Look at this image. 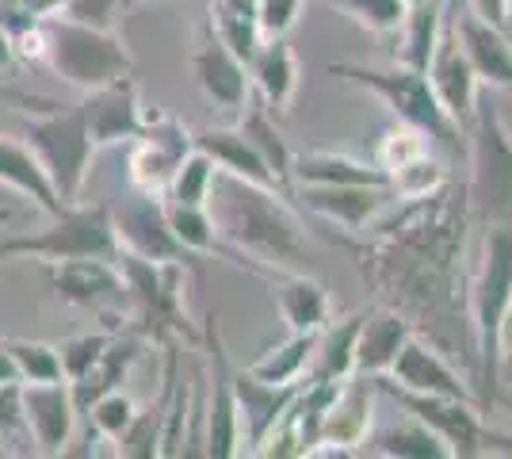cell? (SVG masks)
<instances>
[{"label": "cell", "instance_id": "cell-2", "mask_svg": "<svg viewBox=\"0 0 512 459\" xmlns=\"http://www.w3.org/2000/svg\"><path fill=\"white\" fill-rule=\"evenodd\" d=\"M207 211L222 241L234 249L237 268H249L260 280H272L276 272H306V226L291 196L218 173Z\"/></svg>", "mask_w": 512, "mask_h": 459}, {"label": "cell", "instance_id": "cell-9", "mask_svg": "<svg viewBox=\"0 0 512 459\" xmlns=\"http://www.w3.org/2000/svg\"><path fill=\"white\" fill-rule=\"evenodd\" d=\"M375 391L390 394L409 417L425 421L436 437L448 444L451 459H482V456H512V437L490 429L478 402H459V398H436V394L406 391L390 383L386 375H375Z\"/></svg>", "mask_w": 512, "mask_h": 459}, {"label": "cell", "instance_id": "cell-17", "mask_svg": "<svg viewBox=\"0 0 512 459\" xmlns=\"http://www.w3.org/2000/svg\"><path fill=\"white\" fill-rule=\"evenodd\" d=\"M20 394L23 417H27L31 440H35V452L62 456L65 444L77 433V421H81V410H77L69 379H58V383H20Z\"/></svg>", "mask_w": 512, "mask_h": 459}, {"label": "cell", "instance_id": "cell-4", "mask_svg": "<svg viewBox=\"0 0 512 459\" xmlns=\"http://www.w3.org/2000/svg\"><path fill=\"white\" fill-rule=\"evenodd\" d=\"M329 73L348 81V85L367 88L398 123L421 131L436 150L451 153V157H459V153L467 150V142H463L467 134L444 111V104L436 100V92L428 85V73H421V69L398 66V62L386 69L360 66V62H333Z\"/></svg>", "mask_w": 512, "mask_h": 459}, {"label": "cell", "instance_id": "cell-23", "mask_svg": "<svg viewBox=\"0 0 512 459\" xmlns=\"http://www.w3.org/2000/svg\"><path fill=\"white\" fill-rule=\"evenodd\" d=\"M409 337H413V326L402 310L386 303L363 310L360 337H356V375H367V379L386 375Z\"/></svg>", "mask_w": 512, "mask_h": 459}, {"label": "cell", "instance_id": "cell-47", "mask_svg": "<svg viewBox=\"0 0 512 459\" xmlns=\"http://www.w3.org/2000/svg\"><path fill=\"white\" fill-rule=\"evenodd\" d=\"M12 66H16V43H12V35L0 27V73H8Z\"/></svg>", "mask_w": 512, "mask_h": 459}, {"label": "cell", "instance_id": "cell-38", "mask_svg": "<svg viewBox=\"0 0 512 459\" xmlns=\"http://www.w3.org/2000/svg\"><path fill=\"white\" fill-rule=\"evenodd\" d=\"M4 345L12 352V364L20 372V383H58V379H65L58 345L27 341V337H8Z\"/></svg>", "mask_w": 512, "mask_h": 459}, {"label": "cell", "instance_id": "cell-1", "mask_svg": "<svg viewBox=\"0 0 512 459\" xmlns=\"http://www.w3.org/2000/svg\"><path fill=\"white\" fill-rule=\"evenodd\" d=\"M375 241L360 245L363 280L402 310L413 333L459 360L470 387L478 383V356L470 333L463 245L470 215L463 188L444 184L436 192L406 199L386 222H375ZM478 394V387H474Z\"/></svg>", "mask_w": 512, "mask_h": 459}, {"label": "cell", "instance_id": "cell-16", "mask_svg": "<svg viewBox=\"0 0 512 459\" xmlns=\"http://www.w3.org/2000/svg\"><path fill=\"white\" fill-rule=\"evenodd\" d=\"M81 111H85L88 134H92L96 150H100V146H119V142L138 138L142 123H146L142 88H138V81H134V73L85 92V96H81Z\"/></svg>", "mask_w": 512, "mask_h": 459}, {"label": "cell", "instance_id": "cell-18", "mask_svg": "<svg viewBox=\"0 0 512 459\" xmlns=\"http://www.w3.org/2000/svg\"><path fill=\"white\" fill-rule=\"evenodd\" d=\"M291 196L299 199L302 211L333 222V226H344V230H367L379 222V215L390 203H398L386 184H333V188L302 184Z\"/></svg>", "mask_w": 512, "mask_h": 459}, {"label": "cell", "instance_id": "cell-26", "mask_svg": "<svg viewBox=\"0 0 512 459\" xmlns=\"http://www.w3.org/2000/svg\"><path fill=\"white\" fill-rule=\"evenodd\" d=\"M268 284L276 287L279 318L287 322L291 333H318L333 318V299L321 280L306 272H276Z\"/></svg>", "mask_w": 512, "mask_h": 459}, {"label": "cell", "instance_id": "cell-45", "mask_svg": "<svg viewBox=\"0 0 512 459\" xmlns=\"http://www.w3.org/2000/svg\"><path fill=\"white\" fill-rule=\"evenodd\" d=\"M8 4H16L23 12H31V16H54V12H62L65 0H8Z\"/></svg>", "mask_w": 512, "mask_h": 459}, {"label": "cell", "instance_id": "cell-25", "mask_svg": "<svg viewBox=\"0 0 512 459\" xmlns=\"http://www.w3.org/2000/svg\"><path fill=\"white\" fill-rule=\"evenodd\" d=\"M249 77H253V92L268 104L272 115H287L291 104H295V92H299V58L295 50L283 39H264L260 50L253 54L249 62Z\"/></svg>", "mask_w": 512, "mask_h": 459}, {"label": "cell", "instance_id": "cell-22", "mask_svg": "<svg viewBox=\"0 0 512 459\" xmlns=\"http://www.w3.org/2000/svg\"><path fill=\"white\" fill-rule=\"evenodd\" d=\"M455 23L459 46L467 54V62L474 66L478 81H486L490 88H512V39L505 27H493L482 16H474L470 8H455L448 16Z\"/></svg>", "mask_w": 512, "mask_h": 459}, {"label": "cell", "instance_id": "cell-15", "mask_svg": "<svg viewBox=\"0 0 512 459\" xmlns=\"http://www.w3.org/2000/svg\"><path fill=\"white\" fill-rule=\"evenodd\" d=\"M386 379L398 383V387H406V391H417V394L478 402V394H474V387H470V379L455 368V360L444 356V352L436 349L428 337H421V333L409 337L406 349L398 352V360H394V368L386 372ZM478 406H482V402H478Z\"/></svg>", "mask_w": 512, "mask_h": 459}, {"label": "cell", "instance_id": "cell-51", "mask_svg": "<svg viewBox=\"0 0 512 459\" xmlns=\"http://www.w3.org/2000/svg\"><path fill=\"white\" fill-rule=\"evenodd\" d=\"M0 456H4V444H0Z\"/></svg>", "mask_w": 512, "mask_h": 459}, {"label": "cell", "instance_id": "cell-21", "mask_svg": "<svg viewBox=\"0 0 512 459\" xmlns=\"http://www.w3.org/2000/svg\"><path fill=\"white\" fill-rule=\"evenodd\" d=\"M299 391L302 383H264L249 368H234L237 414H241V452L256 456V448L276 429L279 417L291 410Z\"/></svg>", "mask_w": 512, "mask_h": 459}, {"label": "cell", "instance_id": "cell-33", "mask_svg": "<svg viewBox=\"0 0 512 459\" xmlns=\"http://www.w3.org/2000/svg\"><path fill=\"white\" fill-rule=\"evenodd\" d=\"M360 456H386V459H451L448 444L428 429L425 421L409 417L402 425L379 429L375 437L367 433L360 444Z\"/></svg>", "mask_w": 512, "mask_h": 459}, {"label": "cell", "instance_id": "cell-37", "mask_svg": "<svg viewBox=\"0 0 512 459\" xmlns=\"http://www.w3.org/2000/svg\"><path fill=\"white\" fill-rule=\"evenodd\" d=\"M214 176H218V165H214L203 150H192L180 161V169L172 173L165 199H172V203H192V207H207Z\"/></svg>", "mask_w": 512, "mask_h": 459}, {"label": "cell", "instance_id": "cell-52", "mask_svg": "<svg viewBox=\"0 0 512 459\" xmlns=\"http://www.w3.org/2000/svg\"><path fill=\"white\" fill-rule=\"evenodd\" d=\"M406 4H417V0H406Z\"/></svg>", "mask_w": 512, "mask_h": 459}, {"label": "cell", "instance_id": "cell-12", "mask_svg": "<svg viewBox=\"0 0 512 459\" xmlns=\"http://www.w3.org/2000/svg\"><path fill=\"white\" fill-rule=\"evenodd\" d=\"M203 345H207V387H211V406H207V456L230 459L241 456V414H237L234 394V360L222 345L218 329V310H207L203 318Z\"/></svg>", "mask_w": 512, "mask_h": 459}, {"label": "cell", "instance_id": "cell-31", "mask_svg": "<svg viewBox=\"0 0 512 459\" xmlns=\"http://www.w3.org/2000/svg\"><path fill=\"white\" fill-rule=\"evenodd\" d=\"M0 184H4V188H12L16 196L31 199V203H35L39 211H46L50 219L65 211V203L54 196L50 180H46L43 169H39L35 153L27 150V142L8 138V134H0Z\"/></svg>", "mask_w": 512, "mask_h": 459}, {"label": "cell", "instance_id": "cell-8", "mask_svg": "<svg viewBox=\"0 0 512 459\" xmlns=\"http://www.w3.org/2000/svg\"><path fill=\"white\" fill-rule=\"evenodd\" d=\"M77 261V257H119V238L107 203H69L46 230L0 238V261Z\"/></svg>", "mask_w": 512, "mask_h": 459}, {"label": "cell", "instance_id": "cell-42", "mask_svg": "<svg viewBox=\"0 0 512 459\" xmlns=\"http://www.w3.org/2000/svg\"><path fill=\"white\" fill-rule=\"evenodd\" d=\"M310 0H256V20L264 39H283L291 35V27L299 23V12Z\"/></svg>", "mask_w": 512, "mask_h": 459}, {"label": "cell", "instance_id": "cell-14", "mask_svg": "<svg viewBox=\"0 0 512 459\" xmlns=\"http://www.w3.org/2000/svg\"><path fill=\"white\" fill-rule=\"evenodd\" d=\"M192 77L195 85L203 88V96L226 115H241V108L253 96L249 66L222 43V35L211 27V20L199 27V39H195L192 50Z\"/></svg>", "mask_w": 512, "mask_h": 459}, {"label": "cell", "instance_id": "cell-32", "mask_svg": "<svg viewBox=\"0 0 512 459\" xmlns=\"http://www.w3.org/2000/svg\"><path fill=\"white\" fill-rule=\"evenodd\" d=\"M363 314L329 318V326L318 329V345L310 356L306 379H348L356 375V337H360Z\"/></svg>", "mask_w": 512, "mask_h": 459}, {"label": "cell", "instance_id": "cell-5", "mask_svg": "<svg viewBox=\"0 0 512 459\" xmlns=\"http://www.w3.org/2000/svg\"><path fill=\"white\" fill-rule=\"evenodd\" d=\"M470 176L463 184L470 230L512 226V131L497 104L478 96V108L467 127Z\"/></svg>", "mask_w": 512, "mask_h": 459}, {"label": "cell", "instance_id": "cell-40", "mask_svg": "<svg viewBox=\"0 0 512 459\" xmlns=\"http://www.w3.org/2000/svg\"><path fill=\"white\" fill-rule=\"evenodd\" d=\"M111 337H115V326L111 329H100V333H77V337H65L62 345H58V356H62V372L69 383H77V379H85L96 364H100V356L107 352L111 345Z\"/></svg>", "mask_w": 512, "mask_h": 459}, {"label": "cell", "instance_id": "cell-48", "mask_svg": "<svg viewBox=\"0 0 512 459\" xmlns=\"http://www.w3.org/2000/svg\"><path fill=\"white\" fill-rule=\"evenodd\" d=\"M512 364V306L505 314V326H501V368Z\"/></svg>", "mask_w": 512, "mask_h": 459}, {"label": "cell", "instance_id": "cell-43", "mask_svg": "<svg viewBox=\"0 0 512 459\" xmlns=\"http://www.w3.org/2000/svg\"><path fill=\"white\" fill-rule=\"evenodd\" d=\"M119 8H127V0H65L62 12H54V16H69L88 27H111Z\"/></svg>", "mask_w": 512, "mask_h": 459}, {"label": "cell", "instance_id": "cell-20", "mask_svg": "<svg viewBox=\"0 0 512 459\" xmlns=\"http://www.w3.org/2000/svg\"><path fill=\"white\" fill-rule=\"evenodd\" d=\"M371 391H375V379L367 375L344 379L321 421V437L310 456H348V452L360 456V444L371 433Z\"/></svg>", "mask_w": 512, "mask_h": 459}, {"label": "cell", "instance_id": "cell-7", "mask_svg": "<svg viewBox=\"0 0 512 459\" xmlns=\"http://www.w3.org/2000/svg\"><path fill=\"white\" fill-rule=\"evenodd\" d=\"M43 62L58 73V81L81 92L134 73V54L111 27H88L69 16L43 20Z\"/></svg>", "mask_w": 512, "mask_h": 459}, {"label": "cell", "instance_id": "cell-50", "mask_svg": "<svg viewBox=\"0 0 512 459\" xmlns=\"http://www.w3.org/2000/svg\"><path fill=\"white\" fill-rule=\"evenodd\" d=\"M138 4H150V0H127V8H138Z\"/></svg>", "mask_w": 512, "mask_h": 459}, {"label": "cell", "instance_id": "cell-28", "mask_svg": "<svg viewBox=\"0 0 512 459\" xmlns=\"http://www.w3.org/2000/svg\"><path fill=\"white\" fill-rule=\"evenodd\" d=\"M195 150H203L218 165V173H230L237 180H249V184H260V188H276V176L268 173V165L260 161V153L249 146V138L237 131V127H203L195 131ZM287 196V192H283Z\"/></svg>", "mask_w": 512, "mask_h": 459}, {"label": "cell", "instance_id": "cell-35", "mask_svg": "<svg viewBox=\"0 0 512 459\" xmlns=\"http://www.w3.org/2000/svg\"><path fill=\"white\" fill-rule=\"evenodd\" d=\"M211 27L245 66L264 43V31L256 20V0H211Z\"/></svg>", "mask_w": 512, "mask_h": 459}, {"label": "cell", "instance_id": "cell-46", "mask_svg": "<svg viewBox=\"0 0 512 459\" xmlns=\"http://www.w3.org/2000/svg\"><path fill=\"white\" fill-rule=\"evenodd\" d=\"M4 383H20V372H16V364H12L8 345L0 341V387H4Z\"/></svg>", "mask_w": 512, "mask_h": 459}, {"label": "cell", "instance_id": "cell-30", "mask_svg": "<svg viewBox=\"0 0 512 459\" xmlns=\"http://www.w3.org/2000/svg\"><path fill=\"white\" fill-rule=\"evenodd\" d=\"M444 20H448V0H417V4H409L402 23H398L394 62L425 73L432 54H436V43H440Z\"/></svg>", "mask_w": 512, "mask_h": 459}, {"label": "cell", "instance_id": "cell-24", "mask_svg": "<svg viewBox=\"0 0 512 459\" xmlns=\"http://www.w3.org/2000/svg\"><path fill=\"white\" fill-rule=\"evenodd\" d=\"M146 345H150V337H146V333H138V329H130V326L115 329V337H111L107 352L100 356V364H96L85 379L69 383V387H73V398H77L81 417L88 414V406H92L96 398H104L107 391H119V387L127 383V375L134 372V364L142 360Z\"/></svg>", "mask_w": 512, "mask_h": 459}, {"label": "cell", "instance_id": "cell-19", "mask_svg": "<svg viewBox=\"0 0 512 459\" xmlns=\"http://www.w3.org/2000/svg\"><path fill=\"white\" fill-rule=\"evenodd\" d=\"M428 85L436 92V100L444 104L451 119L463 127L467 134L470 119H474V108H478V73L467 62L463 46H459V35H455V23L444 20V31H440V43H436V54L428 62Z\"/></svg>", "mask_w": 512, "mask_h": 459}, {"label": "cell", "instance_id": "cell-29", "mask_svg": "<svg viewBox=\"0 0 512 459\" xmlns=\"http://www.w3.org/2000/svg\"><path fill=\"white\" fill-rule=\"evenodd\" d=\"M237 131L249 138V146L260 153V161L268 165V173L276 176V184L291 196L295 184H291V165H295V150L287 146L283 131L276 127V115L268 111V104L260 96H249V104L237 115Z\"/></svg>", "mask_w": 512, "mask_h": 459}, {"label": "cell", "instance_id": "cell-41", "mask_svg": "<svg viewBox=\"0 0 512 459\" xmlns=\"http://www.w3.org/2000/svg\"><path fill=\"white\" fill-rule=\"evenodd\" d=\"M134 414H138V406H134V398H130L123 387L119 391H107L104 398H96L92 406H88V429H96L104 440H115L123 437L130 429V421H134Z\"/></svg>", "mask_w": 512, "mask_h": 459}, {"label": "cell", "instance_id": "cell-27", "mask_svg": "<svg viewBox=\"0 0 512 459\" xmlns=\"http://www.w3.org/2000/svg\"><path fill=\"white\" fill-rule=\"evenodd\" d=\"M291 184L302 188H333V184H386L390 188V176L379 161H360L352 153L337 150H306L295 153V165H291Z\"/></svg>", "mask_w": 512, "mask_h": 459}, {"label": "cell", "instance_id": "cell-3", "mask_svg": "<svg viewBox=\"0 0 512 459\" xmlns=\"http://www.w3.org/2000/svg\"><path fill=\"white\" fill-rule=\"evenodd\" d=\"M512 306V226L482 230L478 261L467 280L470 333L478 356V402L490 414L501 402V326Z\"/></svg>", "mask_w": 512, "mask_h": 459}, {"label": "cell", "instance_id": "cell-39", "mask_svg": "<svg viewBox=\"0 0 512 459\" xmlns=\"http://www.w3.org/2000/svg\"><path fill=\"white\" fill-rule=\"evenodd\" d=\"M310 4H325L333 12L348 16L352 23H360L371 35H390L398 31V23L406 16V0H310Z\"/></svg>", "mask_w": 512, "mask_h": 459}, {"label": "cell", "instance_id": "cell-6", "mask_svg": "<svg viewBox=\"0 0 512 459\" xmlns=\"http://www.w3.org/2000/svg\"><path fill=\"white\" fill-rule=\"evenodd\" d=\"M23 142L35 153L54 196L62 199L65 207L77 203L85 192L88 173H92V157H96V142L88 134L81 100L77 104H39V111L23 123Z\"/></svg>", "mask_w": 512, "mask_h": 459}, {"label": "cell", "instance_id": "cell-10", "mask_svg": "<svg viewBox=\"0 0 512 459\" xmlns=\"http://www.w3.org/2000/svg\"><path fill=\"white\" fill-rule=\"evenodd\" d=\"M192 150H195L192 127H184L169 111L146 108V123H142L138 138H130V150H127L130 188L134 192H150V196H165L172 173L180 169V161Z\"/></svg>", "mask_w": 512, "mask_h": 459}, {"label": "cell", "instance_id": "cell-11", "mask_svg": "<svg viewBox=\"0 0 512 459\" xmlns=\"http://www.w3.org/2000/svg\"><path fill=\"white\" fill-rule=\"evenodd\" d=\"M46 280L54 299L77 310H92L107 322L130 314L127 280L119 264L107 257H77V261H54L46 264Z\"/></svg>", "mask_w": 512, "mask_h": 459}, {"label": "cell", "instance_id": "cell-34", "mask_svg": "<svg viewBox=\"0 0 512 459\" xmlns=\"http://www.w3.org/2000/svg\"><path fill=\"white\" fill-rule=\"evenodd\" d=\"M165 215L176 241L192 253V257H222V261L234 264V249L222 241L218 226H214L211 211L207 207H192V203H172L165 199Z\"/></svg>", "mask_w": 512, "mask_h": 459}, {"label": "cell", "instance_id": "cell-44", "mask_svg": "<svg viewBox=\"0 0 512 459\" xmlns=\"http://www.w3.org/2000/svg\"><path fill=\"white\" fill-rule=\"evenodd\" d=\"M459 8H470L474 16H482L493 27H509L512 23V0H463Z\"/></svg>", "mask_w": 512, "mask_h": 459}, {"label": "cell", "instance_id": "cell-49", "mask_svg": "<svg viewBox=\"0 0 512 459\" xmlns=\"http://www.w3.org/2000/svg\"><path fill=\"white\" fill-rule=\"evenodd\" d=\"M459 4H463V0H448V16L455 12V8H459Z\"/></svg>", "mask_w": 512, "mask_h": 459}, {"label": "cell", "instance_id": "cell-13", "mask_svg": "<svg viewBox=\"0 0 512 459\" xmlns=\"http://www.w3.org/2000/svg\"><path fill=\"white\" fill-rule=\"evenodd\" d=\"M111 222H115V238L123 253L146 257L157 264L172 261H192V253L176 241L165 215V196H150V192H134L127 203L111 207Z\"/></svg>", "mask_w": 512, "mask_h": 459}, {"label": "cell", "instance_id": "cell-36", "mask_svg": "<svg viewBox=\"0 0 512 459\" xmlns=\"http://www.w3.org/2000/svg\"><path fill=\"white\" fill-rule=\"evenodd\" d=\"M314 345H318V333H291L283 345L253 360L249 372L264 383H302L306 368H310V356H314Z\"/></svg>", "mask_w": 512, "mask_h": 459}]
</instances>
